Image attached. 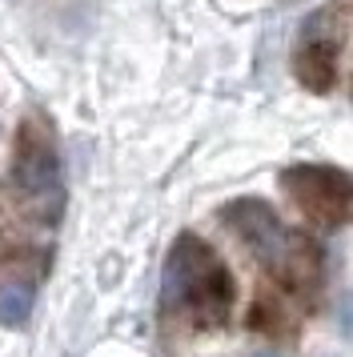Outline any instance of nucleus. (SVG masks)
Returning <instances> with one entry per match:
<instances>
[{
	"label": "nucleus",
	"instance_id": "obj_1",
	"mask_svg": "<svg viewBox=\"0 0 353 357\" xmlns=\"http://www.w3.org/2000/svg\"><path fill=\"white\" fill-rule=\"evenodd\" d=\"M225 221H229V229L237 233L241 241L249 245V253L269 269V277L277 285H285L289 293H297L305 301L317 293L321 277H325L321 249L305 233L281 225V217L265 201L241 197L233 205H225Z\"/></svg>",
	"mask_w": 353,
	"mask_h": 357
},
{
	"label": "nucleus",
	"instance_id": "obj_2",
	"mask_svg": "<svg viewBox=\"0 0 353 357\" xmlns=\"http://www.w3.org/2000/svg\"><path fill=\"white\" fill-rule=\"evenodd\" d=\"M160 309L201 329L225 325L233 309V277L197 233H181L169 249L165 277H160Z\"/></svg>",
	"mask_w": 353,
	"mask_h": 357
},
{
	"label": "nucleus",
	"instance_id": "obj_3",
	"mask_svg": "<svg viewBox=\"0 0 353 357\" xmlns=\"http://www.w3.org/2000/svg\"><path fill=\"white\" fill-rule=\"evenodd\" d=\"M13 189L20 193L24 209L36 213L40 225H57L64 205V169L61 153L40 121H24L16 132L13 153Z\"/></svg>",
	"mask_w": 353,
	"mask_h": 357
},
{
	"label": "nucleus",
	"instance_id": "obj_4",
	"mask_svg": "<svg viewBox=\"0 0 353 357\" xmlns=\"http://www.w3.org/2000/svg\"><path fill=\"white\" fill-rule=\"evenodd\" d=\"M281 185L309 221L329 229L353 221V173H345V169L301 161L281 173Z\"/></svg>",
	"mask_w": 353,
	"mask_h": 357
},
{
	"label": "nucleus",
	"instance_id": "obj_5",
	"mask_svg": "<svg viewBox=\"0 0 353 357\" xmlns=\"http://www.w3.org/2000/svg\"><path fill=\"white\" fill-rule=\"evenodd\" d=\"M293 73L309 93H325L337 77V45L329 36H317L313 29L301 36V45L293 52Z\"/></svg>",
	"mask_w": 353,
	"mask_h": 357
},
{
	"label": "nucleus",
	"instance_id": "obj_6",
	"mask_svg": "<svg viewBox=\"0 0 353 357\" xmlns=\"http://www.w3.org/2000/svg\"><path fill=\"white\" fill-rule=\"evenodd\" d=\"M32 313V285L29 281H4L0 285V325H24Z\"/></svg>",
	"mask_w": 353,
	"mask_h": 357
},
{
	"label": "nucleus",
	"instance_id": "obj_7",
	"mask_svg": "<svg viewBox=\"0 0 353 357\" xmlns=\"http://www.w3.org/2000/svg\"><path fill=\"white\" fill-rule=\"evenodd\" d=\"M257 357H277V354H257Z\"/></svg>",
	"mask_w": 353,
	"mask_h": 357
}]
</instances>
